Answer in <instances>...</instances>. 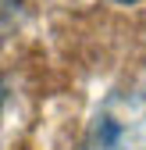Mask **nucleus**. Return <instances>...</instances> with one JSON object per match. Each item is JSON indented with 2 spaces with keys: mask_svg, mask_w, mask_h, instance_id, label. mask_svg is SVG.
<instances>
[{
  "mask_svg": "<svg viewBox=\"0 0 146 150\" xmlns=\"http://www.w3.org/2000/svg\"><path fill=\"white\" fill-rule=\"evenodd\" d=\"M82 150H146V93H107L86 125Z\"/></svg>",
  "mask_w": 146,
  "mask_h": 150,
  "instance_id": "1",
  "label": "nucleus"
},
{
  "mask_svg": "<svg viewBox=\"0 0 146 150\" xmlns=\"http://www.w3.org/2000/svg\"><path fill=\"white\" fill-rule=\"evenodd\" d=\"M4 104H7V89H4V82H0V118H4Z\"/></svg>",
  "mask_w": 146,
  "mask_h": 150,
  "instance_id": "2",
  "label": "nucleus"
},
{
  "mask_svg": "<svg viewBox=\"0 0 146 150\" xmlns=\"http://www.w3.org/2000/svg\"><path fill=\"white\" fill-rule=\"evenodd\" d=\"M114 4H121V7H132V4H139V0H114Z\"/></svg>",
  "mask_w": 146,
  "mask_h": 150,
  "instance_id": "3",
  "label": "nucleus"
}]
</instances>
